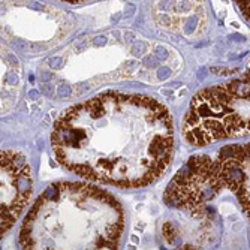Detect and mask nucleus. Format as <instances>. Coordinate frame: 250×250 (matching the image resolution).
Masks as SVG:
<instances>
[{"mask_svg":"<svg viewBox=\"0 0 250 250\" xmlns=\"http://www.w3.org/2000/svg\"><path fill=\"white\" fill-rule=\"evenodd\" d=\"M51 147L63 166L85 180L144 187L159 180L172 159L174 121L154 98L109 91L61 114Z\"/></svg>","mask_w":250,"mask_h":250,"instance_id":"f257e3e1","label":"nucleus"},{"mask_svg":"<svg viewBox=\"0 0 250 250\" xmlns=\"http://www.w3.org/2000/svg\"><path fill=\"white\" fill-rule=\"evenodd\" d=\"M124 231L121 204L106 190L55 183L33 204L20 229L23 249H117Z\"/></svg>","mask_w":250,"mask_h":250,"instance_id":"f03ea898","label":"nucleus"},{"mask_svg":"<svg viewBox=\"0 0 250 250\" xmlns=\"http://www.w3.org/2000/svg\"><path fill=\"white\" fill-rule=\"evenodd\" d=\"M225 189L214 159L195 156L175 174L165 192L168 207L181 211L193 220L202 222L204 228L211 223L214 210L208 202Z\"/></svg>","mask_w":250,"mask_h":250,"instance_id":"7ed1b4c3","label":"nucleus"},{"mask_svg":"<svg viewBox=\"0 0 250 250\" xmlns=\"http://www.w3.org/2000/svg\"><path fill=\"white\" fill-rule=\"evenodd\" d=\"M2 219L0 234H8L31 196L33 177L27 159L20 151H2Z\"/></svg>","mask_w":250,"mask_h":250,"instance_id":"20e7f679","label":"nucleus"},{"mask_svg":"<svg viewBox=\"0 0 250 250\" xmlns=\"http://www.w3.org/2000/svg\"><path fill=\"white\" fill-rule=\"evenodd\" d=\"M234 2L243 12V15L246 17V20L250 21V0H234Z\"/></svg>","mask_w":250,"mask_h":250,"instance_id":"39448f33","label":"nucleus"},{"mask_svg":"<svg viewBox=\"0 0 250 250\" xmlns=\"http://www.w3.org/2000/svg\"><path fill=\"white\" fill-rule=\"evenodd\" d=\"M63 2H69V3H79V2H84V0H63Z\"/></svg>","mask_w":250,"mask_h":250,"instance_id":"423d86ee","label":"nucleus"}]
</instances>
